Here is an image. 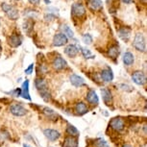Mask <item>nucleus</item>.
Wrapping results in <instances>:
<instances>
[{
    "label": "nucleus",
    "mask_w": 147,
    "mask_h": 147,
    "mask_svg": "<svg viewBox=\"0 0 147 147\" xmlns=\"http://www.w3.org/2000/svg\"><path fill=\"white\" fill-rule=\"evenodd\" d=\"M133 45H134V47L137 49L138 51H140V52H145L146 51L145 38H144V36L141 34V33H138V34L135 36Z\"/></svg>",
    "instance_id": "nucleus-1"
},
{
    "label": "nucleus",
    "mask_w": 147,
    "mask_h": 147,
    "mask_svg": "<svg viewBox=\"0 0 147 147\" xmlns=\"http://www.w3.org/2000/svg\"><path fill=\"white\" fill-rule=\"evenodd\" d=\"M1 8L3 10V12L6 13V16L9 18L10 19H13V20H16L18 18V10L16 9L15 7L11 6V5L7 4V3H2L1 4Z\"/></svg>",
    "instance_id": "nucleus-2"
},
{
    "label": "nucleus",
    "mask_w": 147,
    "mask_h": 147,
    "mask_svg": "<svg viewBox=\"0 0 147 147\" xmlns=\"http://www.w3.org/2000/svg\"><path fill=\"white\" fill-rule=\"evenodd\" d=\"M71 13L77 18H81L86 15V9L84 5L80 2H76L71 7Z\"/></svg>",
    "instance_id": "nucleus-3"
},
{
    "label": "nucleus",
    "mask_w": 147,
    "mask_h": 147,
    "mask_svg": "<svg viewBox=\"0 0 147 147\" xmlns=\"http://www.w3.org/2000/svg\"><path fill=\"white\" fill-rule=\"evenodd\" d=\"M110 126H111V128L113 130H115V131L120 132L124 129V127H125V121L123 120L122 117H115L111 120Z\"/></svg>",
    "instance_id": "nucleus-4"
},
{
    "label": "nucleus",
    "mask_w": 147,
    "mask_h": 147,
    "mask_svg": "<svg viewBox=\"0 0 147 147\" xmlns=\"http://www.w3.org/2000/svg\"><path fill=\"white\" fill-rule=\"evenodd\" d=\"M10 112L16 116H23V115H25L27 113V110L23 106H22V105L15 103V104L11 105Z\"/></svg>",
    "instance_id": "nucleus-5"
},
{
    "label": "nucleus",
    "mask_w": 147,
    "mask_h": 147,
    "mask_svg": "<svg viewBox=\"0 0 147 147\" xmlns=\"http://www.w3.org/2000/svg\"><path fill=\"white\" fill-rule=\"evenodd\" d=\"M132 80L135 84L138 86H143L146 83V75L142 71H136L132 74Z\"/></svg>",
    "instance_id": "nucleus-6"
},
{
    "label": "nucleus",
    "mask_w": 147,
    "mask_h": 147,
    "mask_svg": "<svg viewBox=\"0 0 147 147\" xmlns=\"http://www.w3.org/2000/svg\"><path fill=\"white\" fill-rule=\"evenodd\" d=\"M67 40H68V38L63 34V33H58L54 36V38H53V45L54 46H57V47H60V46H63L65 44L67 43Z\"/></svg>",
    "instance_id": "nucleus-7"
},
{
    "label": "nucleus",
    "mask_w": 147,
    "mask_h": 147,
    "mask_svg": "<svg viewBox=\"0 0 147 147\" xmlns=\"http://www.w3.org/2000/svg\"><path fill=\"white\" fill-rule=\"evenodd\" d=\"M52 65H53V67L56 69V70H63V69H65L66 66H67V63H66V61L63 59V57L57 56V57H55V59L53 60Z\"/></svg>",
    "instance_id": "nucleus-8"
},
{
    "label": "nucleus",
    "mask_w": 147,
    "mask_h": 147,
    "mask_svg": "<svg viewBox=\"0 0 147 147\" xmlns=\"http://www.w3.org/2000/svg\"><path fill=\"white\" fill-rule=\"evenodd\" d=\"M101 94H102V98H103L104 103L107 105V106H111L112 105V101H113V96H112V92L106 88H101Z\"/></svg>",
    "instance_id": "nucleus-9"
},
{
    "label": "nucleus",
    "mask_w": 147,
    "mask_h": 147,
    "mask_svg": "<svg viewBox=\"0 0 147 147\" xmlns=\"http://www.w3.org/2000/svg\"><path fill=\"white\" fill-rule=\"evenodd\" d=\"M43 134L49 140H51V141L57 140L58 138H60V133L58 132L57 130H54V129H45L43 131Z\"/></svg>",
    "instance_id": "nucleus-10"
},
{
    "label": "nucleus",
    "mask_w": 147,
    "mask_h": 147,
    "mask_svg": "<svg viewBox=\"0 0 147 147\" xmlns=\"http://www.w3.org/2000/svg\"><path fill=\"white\" fill-rule=\"evenodd\" d=\"M79 51V47L75 45V44H69L65 48V53L67 55L68 57L70 58H74L77 56Z\"/></svg>",
    "instance_id": "nucleus-11"
},
{
    "label": "nucleus",
    "mask_w": 147,
    "mask_h": 147,
    "mask_svg": "<svg viewBox=\"0 0 147 147\" xmlns=\"http://www.w3.org/2000/svg\"><path fill=\"white\" fill-rule=\"evenodd\" d=\"M22 43V38L19 34L13 33V35H11V37L9 38V44L13 47H18L19 45H21Z\"/></svg>",
    "instance_id": "nucleus-12"
},
{
    "label": "nucleus",
    "mask_w": 147,
    "mask_h": 147,
    "mask_svg": "<svg viewBox=\"0 0 147 147\" xmlns=\"http://www.w3.org/2000/svg\"><path fill=\"white\" fill-rule=\"evenodd\" d=\"M87 3L88 5V8L94 12L101 10L103 7V2L101 0H87Z\"/></svg>",
    "instance_id": "nucleus-13"
},
{
    "label": "nucleus",
    "mask_w": 147,
    "mask_h": 147,
    "mask_svg": "<svg viewBox=\"0 0 147 147\" xmlns=\"http://www.w3.org/2000/svg\"><path fill=\"white\" fill-rule=\"evenodd\" d=\"M101 79L103 80L104 82H111L113 81V70L111 69L110 67H107L106 69H103L101 71Z\"/></svg>",
    "instance_id": "nucleus-14"
},
{
    "label": "nucleus",
    "mask_w": 147,
    "mask_h": 147,
    "mask_svg": "<svg viewBox=\"0 0 147 147\" xmlns=\"http://www.w3.org/2000/svg\"><path fill=\"white\" fill-rule=\"evenodd\" d=\"M70 83L74 86V87L80 88L85 85V80H84V78H82L81 76L77 75V74H72L70 76Z\"/></svg>",
    "instance_id": "nucleus-15"
},
{
    "label": "nucleus",
    "mask_w": 147,
    "mask_h": 147,
    "mask_svg": "<svg viewBox=\"0 0 147 147\" xmlns=\"http://www.w3.org/2000/svg\"><path fill=\"white\" fill-rule=\"evenodd\" d=\"M87 100L90 104L91 105H97L99 103V98L97 96V94L95 92V90H90L87 94Z\"/></svg>",
    "instance_id": "nucleus-16"
},
{
    "label": "nucleus",
    "mask_w": 147,
    "mask_h": 147,
    "mask_svg": "<svg viewBox=\"0 0 147 147\" xmlns=\"http://www.w3.org/2000/svg\"><path fill=\"white\" fill-rule=\"evenodd\" d=\"M118 36L122 40L127 41L131 37V30L127 27H122L118 30Z\"/></svg>",
    "instance_id": "nucleus-17"
},
{
    "label": "nucleus",
    "mask_w": 147,
    "mask_h": 147,
    "mask_svg": "<svg viewBox=\"0 0 147 147\" xmlns=\"http://www.w3.org/2000/svg\"><path fill=\"white\" fill-rule=\"evenodd\" d=\"M24 99H27V100H31V96H30L29 93V81L28 80H25L22 84L21 87V95Z\"/></svg>",
    "instance_id": "nucleus-18"
},
{
    "label": "nucleus",
    "mask_w": 147,
    "mask_h": 147,
    "mask_svg": "<svg viewBox=\"0 0 147 147\" xmlns=\"http://www.w3.org/2000/svg\"><path fill=\"white\" fill-rule=\"evenodd\" d=\"M122 61H123V63L125 65H132L134 63V61H135V57L131 52L127 51L125 53L123 54V57H122Z\"/></svg>",
    "instance_id": "nucleus-19"
},
{
    "label": "nucleus",
    "mask_w": 147,
    "mask_h": 147,
    "mask_svg": "<svg viewBox=\"0 0 147 147\" xmlns=\"http://www.w3.org/2000/svg\"><path fill=\"white\" fill-rule=\"evenodd\" d=\"M75 112L77 115H85V113H87L88 112V106L84 102H78V103L75 105Z\"/></svg>",
    "instance_id": "nucleus-20"
},
{
    "label": "nucleus",
    "mask_w": 147,
    "mask_h": 147,
    "mask_svg": "<svg viewBox=\"0 0 147 147\" xmlns=\"http://www.w3.org/2000/svg\"><path fill=\"white\" fill-rule=\"evenodd\" d=\"M63 147H77L78 146V142H77V140L74 137H67L65 138L63 143Z\"/></svg>",
    "instance_id": "nucleus-21"
},
{
    "label": "nucleus",
    "mask_w": 147,
    "mask_h": 147,
    "mask_svg": "<svg viewBox=\"0 0 147 147\" xmlns=\"http://www.w3.org/2000/svg\"><path fill=\"white\" fill-rule=\"evenodd\" d=\"M35 86L36 88H38V91L43 90H47V84L44 80L41 78V77H38V78H36L35 80Z\"/></svg>",
    "instance_id": "nucleus-22"
},
{
    "label": "nucleus",
    "mask_w": 147,
    "mask_h": 147,
    "mask_svg": "<svg viewBox=\"0 0 147 147\" xmlns=\"http://www.w3.org/2000/svg\"><path fill=\"white\" fill-rule=\"evenodd\" d=\"M42 113L47 116V117L50 118V119H55V118L58 117V113L55 112L54 110L50 109V108H47V107L43 108Z\"/></svg>",
    "instance_id": "nucleus-23"
},
{
    "label": "nucleus",
    "mask_w": 147,
    "mask_h": 147,
    "mask_svg": "<svg viewBox=\"0 0 147 147\" xmlns=\"http://www.w3.org/2000/svg\"><path fill=\"white\" fill-rule=\"evenodd\" d=\"M66 133L71 136V137H78L79 136V131L77 130L75 126H73L72 124H67V127H66Z\"/></svg>",
    "instance_id": "nucleus-24"
},
{
    "label": "nucleus",
    "mask_w": 147,
    "mask_h": 147,
    "mask_svg": "<svg viewBox=\"0 0 147 147\" xmlns=\"http://www.w3.org/2000/svg\"><path fill=\"white\" fill-rule=\"evenodd\" d=\"M108 54L109 56L112 58V59H116L119 55V47L117 45H113L109 49L108 51Z\"/></svg>",
    "instance_id": "nucleus-25"
},
{
    "label": "nucleus",
    "mask_w": 147,
    "mask_h": 147,
    "mask_svg": "<svg viewBox=\"0 0 147 147\" xmlns=\"http://www.w3.org/2000/svg\"><path fill=\"white\" fill-rule=\"evenodd\" d=\"M33 27H34V22L32 20H26V22H24L23 29L26 34H28V35L31 34L33 31Z\"/></svg>",
    "instance_id": "nucleus-26"
},
{
    "label": "nucleus",
    "mask_w": 147,
    "mask_h": 147,
    "mask_svg": "<svg viewBox=\"0 0 147 147\" xmlns=\"http://www.w3.org/2000/svg\"><path fill=\"white\" fill-rule=\"evenodd\" d=\"M62 31L63 32V34H65L67 38H73L74 37V33L68 25H63L62 26Z\"/></svg>",
    "instance_id": "nucleus-27"
},
{
    "label": "nucleus",
    "mask_w": 147,
    "mask_h": 147,
    "mask_svg": "<svg viewBox=\"0 0 147 147\" xmlns=\"http://www.w3.org/2000/svg\"><path fill=\"white\" fill-rule=\"evenodd\" d=\"M80 49H81L82 55L84 56V58H86V59H92V58H94V55L91 53V51L90 49L85 48V47H80Z\"/></svg>",
    "instance_id": "nucleus-28"
},
{
    "label": "nucleus",
    "mask_w": 147,
    "mask_h": 147,
    "mask_svg": "<svg viewBox=\"0 0 147 147\" xmlns=\"http://www.w3.org/2000/svg\"><path fill=\"white\" fill-rule=\"evenodd\" d=\"M41 97H42V99L44 101H49V99H50V93H49L48 90H40V91Z\"/></svg>",
    "instance_id": "nucleus-29"
},
{
    "label": "nucleus",
    "mask_w": 147,
    "mask_h": 147,
    "mask_svg": "<svg viewBox=\"0 0 147 147\" xmlns=\"http://www.w3.org/2000/svg\"><path fill=\"white\" fill-rule=\"evenodd\" d=\"M83 42H85L86 44H90L91 42H92V37L90 35V34H85L83 35Z\"/></svg>",
    "instance_id": "nucleus-30"
},
{
    "label": "nucleus",
    "mask_w": 147,
    "mask_h": 147,
    "mask_svg": "<svg viewBox=\"0 0 147 147\" xmlns=\"http://www.w3.org/2000/svg\"><path fill=\"white\" fill-rule=\"evenodd\" d=\"M96 147H109L108 143L106 142V140H103V138H98L95 142Z\"/></svg>",
    "instance_id": "nucleus-31"
},
{
    "label": "nucleus",
    "mask_w": 147,
    "mask_h": 147,
    "mask_svg": "<svg viewBox=\"0 0 147 147\" xmlns=\"http://www.w3.org/2000/svg\"><path fill=\"white\" fill-rule=\"evenodd\" d=\"M10 93H11V94H13V95L16 96V97H18V96H20V95H21V88H16L15 90L11 91Z\"/></svg>",
    "instance_id": "nucleus-32"
},
{
    "label": "nucleus",
    "mask_w": 147,
    "mask_h": 147,
    "mask_svg": "<svg viewBox=\"0 0 147 147\" xmlns=\"http://www.w3.org/2000/svg\"><path fill=\"white\" fill-rule=\"evenodd\" d=\"M33 69H34V63H31V65H30L28 67L25 69V73L28 74V75H30V74L33 73Z\"/></svg>",
    "instance_id": "nucleus-33"
},
{
    "label": "nucleus",
    "mask_w": 147,
    "mask_h": 147,
    "mask_svg": "<svg viewBox=\"0 0 147 147\" xmlns=\"http://www.w3.org/2000/svg\"><path fill=\"white\" fill-rule=\"evenodd\" d=\"M28 1L30 2L31 4H34V5H38V4H40V0H28Z\"/></svg>",
    "instance_id": "nucleus-34"
},
{
    "label": "nucleus",
    "mask_w": 147,
    "mask_h": 147,
    "mask_svg": "<svg viewBox=\"0 0 147 147\" xmlns=\"http://www.w3.org/2000/svg\"><path fill=\"white\" fill-rule=\"evenodd\" d=\"M121 1L123 2V3H125V4H130L133 0H121Z\"/></svg>",
    "instance_id": "nucleus-35"
},
{
    "label": "nucleus",
    "mask_w": 147,
    "mask_h": 147,
    "mask_svg": "<svg viewBox=\"0 0 147 147\" xmlns=\"http://www.w3.org/2000/svg\"><path fill=\"white\" fill-rule=\"evenodd\" d=\"M23 147H31V146L28 145V144H26V143H24V144H23Z\"/></svg>",
    "instance_id": "nucleus-36"
},
{
    "label": "nucleus",
    "mask_w": 147,
    "mask_h": 147,
    "mask_svg": "<svg viewBox=\"0 0 147 147\" xmlns=\"http://www.w3.org/2000/svg\"><path fill=\"white\" fill-rule=\"evenodd\" d=\"M123 147H132V146L129 145V144H125V145H123Z\"/></svg>",
    "instance_id": "nucleus-37"
},
{
    "label": "nucleus",
    "mask_w": 147,
    "mask_h": 147,
    "mask_svg": "<svg viewBox=\"0 0 147 147\" xmlns=\"http://www.w3.org/2000/svg\"><path fill=\"white\" fill-rule=\"evenodd\" d=\"M1 49H2V48H1V45H0V51H1Z\"/></svg>",
    "instance_id": "nucleus-38"
}]
</instances>
